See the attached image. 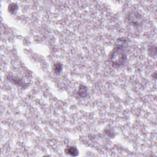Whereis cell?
<instances>
[{
  "mask_svg": "<svg viewBox=\"0 0 157 157\" xmlns=\"http://www.w3.org/2000/svg\"><path fill=\"white\" fill-rule=\"evenodd\" d=\"M66 151L68 154H69V155H72V156H76V155H77V154H78V150H77V149L76 148L74 147H67V149L66 150Z\"/></svg>",
  "mask_w": 157,
  "mask_h": 157,
  "instance_id": "cell-2",
  "label": "cell"
},
{
  "mask_svg": "<svg viewBox=\"0 0 157 157\" xmlns=\"http://www.w3.org/2000/svg\"><path fill=\"white\" fill-rule=\"evenodd\" d=\"M111 60L112 63L116 64H121L125 60V55L122 50L117 49L113 52Z\"/></svg>",
  "mask_w": 157,
  "mask_h": 157,
  "instance_id": "cell-1",
  "label": "cell"
}]
</instances>
